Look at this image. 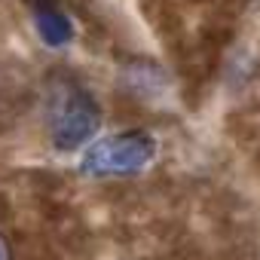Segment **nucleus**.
<instances>
[{"label":"nucleus","mask_w":260,"mask_h":260,"mask_svg":"<svg viewBox=\"0 0 260 260\" xmlns=\"http://www.w3.org/2000/svg\"><path fill=\"white\" fill-rule=\"evenodd\" d=\"M43 119L52 147L58 153H74L98 135L101 107L80 80L55 74L43 89Z\"/></svg>","instance_id":"nucleus-1"},{"label":"nucleus","mask_w":260,"mask_h":260,"mask_svg":"<svg viewBox=\"0 0 260 260\" xmlns=\"http://www.w3.org/2000/svg\"><path fill=\"white\" fill-rule=\"evenodd\" d=\"M156 138L147 128H125L92 141L80 159V172L86 178H135L156 159Z\"/></svg>","instance_id":"nucleus-2"},{"label":"nucleus","mask_w":260,"mask_h":260,"mask_svg":"<svg viewBox=\"0 0 260 260\" xmlns=\"http://www.w3.org/2000/svg\"><path fill=\"white\" fill-rule=\"evenodd\" d=\"M28 7H31V16H34V28H37V34L46 46L58 49V46H68L74 40L71 16L61 10L58 0H28Z\"/></svg>","instance_id":"nucleus-3"},{"label":"nucleus","mask_w":260,"mask_h":260,"mask_svg":"<svg viewBox=\"0 0 260 260\" xmlns=\"http://www.w3.org/2000/svg\"><path fill=\"white\" fill-rule=\"evenodd\" d=\"M0 260H13V248H10V242L0 236Z\"/></svg>","instance_id":"nucleus-4"}]
</instances>
